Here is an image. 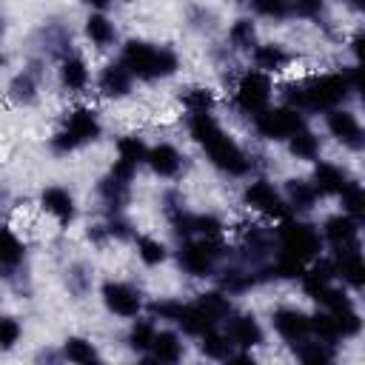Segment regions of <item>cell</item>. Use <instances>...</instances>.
Instances as JSON below:
<instances>
[{
	"instance_id": "obj_1",
	"label": "cell",
	"mask_w": 365,
	"mask_h": 365,
	"mask_svg": "<svg viewBox=\"0 0 365 365\" xmlns=\"http://www.w3.org/2000/svg\"><path fill=\"white\" fill-rule=\"evenodd\" d=\"M354 88H351V83H348L345 74H322V77H314L308 83L291 86L288 94H285V100L297 111H331Z\"/></svg>"
},
{
	"instance_id": "obj_2",
	"label": "cell",
	"mask_w": 365,
	"mask_h": 365,
	"mask_svg": "<svg viewBox=\"0 0 365 365\" xmlns=\"http://www.w3.org/2000/svg\"><path fill=\"white\" fill-rule=\"evenodd\" d=\"M120 63L131 71V77L140 80H157L177 71V54L168 48H157L145 40H128Z\"/></svg>"
},
{
	"instance_id": "obj_3",
	"label": "cell",
	"mask_w": 365,
	"mask_h": 365,
	"mask_svg": "<svg viewBox=\"0 0 365 365\" xmlns=\"http://www.w3.org/2000/svg\"><path fill=\"white\" fill-rule=\"evenodd\" d=\"M100 137V120H97V111L94 108H74L63 125V131H57L51 137V148L66 154V151H74L86 143H94Z\"/></svg>"
},
{
	"instance_id": "obj_4",
	"label": "cell",
	"mask_w": 365,
	"mask_h": 365,
	"mask_svg": "<svg viewBox=\"0 0 365 365\" xmlns=\"http://www.w3.org/2000/svg\"><path fill=\"white\" fill-rule=\"evenodd\" d=\"M202 148L208 151L211 163H214L220 171H225V174L242 177V174L251 168V160L245 157V151H242V148L234 143V137L225 134L222 128H217V131L202 143Z\"/></svg>"
},
{
	"instance_id": "obj_5",
	"label": "cell",
	"mask_w": 365,
	"mask_h": 365,
	"mask_svg": "<svg viewBox=\"0 0 365 365\" xmlns=\"http://www.w3.org/2000/svg\"><path fill=\"white\" fill-rule=\"evenodd\" d=\"M254 125H257L259 137H265V140H288L291 134L305 128V117H302V111H297L291 106L262 108L259 114H254Z\"/></svg>"
},
{
	"instance_id": "obj_6",
	"label": "cell",
	"mask_w": 365,
	"mask_h": 365,
	"mask_svg": "<svg viewBox=\"0 0 365 365\" xmlns=\"http://www.w3.org/2000/svg\"><path fill=\"white\" fill-rule=\"evenodd\" d=\"M277 237H279L282 251L291 254V257H297V259H302V262H308V259H314V257L319 254V234H317L308 222L285 220V222L279 225Z\"/></svg>"
},
{
	"instance_id": "obj_7",
	"label": "cell",
	"mask_w": 365,
	"mask_h": 365,
	"mask_svg": "<svg viewBox=\"0 0 365 365\" xmlns=\"http://www.w3.org/2000/svg\"><path fill=\"white\" fill-rule=\"evenodd\" d=\"M222 254V245L217 242V237H202L194 242H182L180 248V265L191 274V277H208L214 268V259Z\"/></svg>"
},
{
	"instance_id": "obj_8",
	"label": "cell",
	"mask_w": 365,
	"mask_h": 365,
	"mask_svg": "<svg viewBox=\"0 0 365 365\" xmlns=\"http://www.w3.org/2000/svg\"><path fill=\"white\" fill-rule=\"evenodd\" d=\"M237 106L248 114H259L262 108H268V100H271V80L268 74L262 71H245L242 80L237 83Z\"/></svg>"
},
{
	"instance_id": "obj_9",
	"label": "cell",
	"mask_w": 365,
	"mask_h": 365,
	"mask_svg": "<svg viewBox=\"0 0 365 365\" xmlns=\"http://www.w3.org/2000/svg\"><path fill=\"white\" fill-rule=\"evenodd\" d=\"M242 200H245V205H248L251 211H259V214H265V217H285V200L279 197V191H277L268 180L251 182V185L245 188Z\"/></svg>"
},
{
	"instance_id": "obj_10",
	"label": "cell",
	"mask_w": 365,
	"mask_h": 365,
	"mask_svg": "<svg viewBox=\"0 0 365 365\" xmlns=\"http://www.w3.org/2000/svg\"><path fill=\"white\" fill-rule=\"evenodd\" d=\"M103 302L117 317H137L140 314V305H143L137 288H131L125 282H114V279L103 285Z\"/></svg>"
},
{
	"instance_id": "obj_11",
	"label": "cell",
	"mask_w": 365,
	"mask_h": 365,
	"mask_svg": "<svg viewBox=\"0 0 365 365\" xmlns=\"http://www.w3.org/2000/svg\"><path fill=\"white\" fill-rule=\"evenodd\" d=\"M328 131H331V137H336L348 148H359L362 145V125L345 108H331L328 111Z\"/></svg>"
},
{
	"instance_id": "obj_12",
	"label": "cell",
	"mask_w": 365,
	"mask_h": 365,
	"mask_svg": "<svg viewBox=\"0 0 365 365\" xmlns=\"http://www.w3.org/2000/svg\"><path fill=\"white\" fill-rule=\"evenodd\" d=\"M271 322H274V331L282 339H288V342H299V339H305L311 334V317H305L297 308H279V311H274Z\"/></svg>"
},
{
	"instance_id": "obj_13",
	"label": "cell",
	"mask_w": 365,
	"mask_h": 365,
	"mask_svg": "<svg viewBox=\"0 0 365 365\" xmlns=\"http://www.w3.org/2000/svg\"><path fill=\"white\" fill-rule=\"evenodd\" d=\"M334 268H336V274H339L351 288H362V285H365V262H362V254L356 251V245L336 248Z\"/></svg>"
},
{
	"instance_id": "obj_14",
	"label": "cell",
	"mask_w": 365,
	"mask_h": 365,
	"mask_svg": "<svg viewBox=\"0 0 365 365\" xmlns=\"http://www.w3.org/2000/svg\"><path fill=\"white\" fill-rule=\"evenodd\" d=\"M40 205H43V211L51 214L60 225H68V222L74 220V197H71L66 188H57V185L46 188V191L40 194Z\"/></svg>"
},
{
	"instance_id": "obj_15",
	"label": "cell",
	"mask_w": 365,
	"mask_h": 365,
	"mask_svg": "<svg viewBox=\"0 0 365 365\" xmlns=\"http://www.w3.org/2000/svg\"><path fill=\"white\" fill-rule=\"evenodd\" d=\"M228 339H231L237 348L251 351L254 345L262 342V328H259V322H257L251 314H240V317H231V319H228Z\"/></svg>"
},
{
	"instance_id": "obj_16",
	"label": "cell",
	"mask_w": 365,
	"mask_h": 365,
	"mask_svg": "<svg viewBox=\"0 0 365 365\" xmlns=\"http://www.w3.org/2000/svg\"><path fill=\"white\" fill-rule=\"evenodd\" d=\"M322 234H325V240H328L334 248L354 245V242H356V220H354L351 214H334V217L325 220Z\"/></svg>"
},
{
	"instance_id": "obj_17",
	"label": "cell",
	"mask_w": 365,
	"mask_h": 365,
	"mask_svg": "<svg viewBox=\"0 0 365 365\" xmlns=\"http://www.w3.org/2000/svg\"><path fill=\"white\" fill-rule=\"evenodd\" d=\"M145 163L151 165V171H154L157 177H174V174L180 171V165H182V157H180V151H177L174 145L160 143V145L148 148Z\"/></svg>"
},
{
	"instance_id": "obj_18",
	"label": "cell",
	"mask_w": 365,
	"mask_h": 365,
	"mask_svg": "<svg viewBox=\"0 0 365 365\" xmlns=\"http://www.w3.org/2000/svg\"><path fill=\"white\" fill-rule=\"evenodd\" d=\"M131 71L123 63H108L100 74V91L106 97H125L131 91Z\"/></svg>"
},
{
	"instance_id": "obj_19",
	"label": "cell",
	"mask_w": 365,
	"mask_h": 365,
	"mask_svg": "<svg viewBox=\"0 0 365 365\" xmlns=\"http://www.w3.org/2000/svg\"><path fill=\"white\" fill-rule=\"evenodd\" d=\"M171 322H177V325H180L185 334H191V336H202L205 331H211V328L217 325V322H214L202 308H197V305H180Z\"/></svg>"
},
{
	"instance_id": "obj_20",
	"label": "cell",
	"mask_w": 365,
	"mask_h": 365,
	"mask_svg": "<svg viewBox=\"0 0 365 365\" xmlns=\"http://www.w3.org/2000/svg\"><path fill=\"white\" fill-rule=\"evenodd\" d=\"M23 242L17 240V234L11 228H0V274L3 277H11V271L23 262Z\"/></svg>"
},
{
	"instance_id": "obj_21",
	"label": "cell",
	"mask_w": 365,
	"mask_h": 365,
	"mask_svg": "<svg viewBox=\"0 0 365 365\" xmlns=\"http://www.w3.org/2000/svg\"><path fill=\"white\" fill-rule=\"evenodd\" d=\"M345 182H348V177L342 168H336L334 163H317L314 182H311L317 188V194H339Z\"/></svg>"
},
{
	"instance_id": "obj_22",
	"label": "cell",
	"mask_w": 365,
	"mask_h": 365,
	"mask_svg": "<svg viewBox=\"0 0 365 365\" xmlns=\"http://www.w3.org/2000/svg\"><path fill=\"white\" fill-rule=\"evenodd\" d=\"M299 277H302V288H305L311 297H317V291H322L325 285H331V279L336 277V268H334L331 259H319V262H314L308 271H302Z\"/></svg>"
},
{
	"instance_id": "obj_23",
	"label": "cell",
	"mask_w": 365,
	"mask_h": 365,
	"mask_svg": "<svg viewBox=\"0 0 365 365\" xmlns=\"http://www.w3.org/2000/svg\"><path fill=\"white\" fill-rule=\"evenodd\" d=\"M254 63L262 74L268 71H282L285 63H288V51L277 43H268V46H254Z\"/></svg>"
},
{
	"instance_id": "obj_24",
	"label": "cell",
	"mask_w": 365,
	"mask_h": 365,
	"mask_svg": "<svg viewBox=\"0 0 365 365\" xmlns=\"http://www.w3.org/2000/svg\"><path fill=\"white\" fill-rule=\"evenodd\" d=\"M151 351H154L157 362H177L182 356V339L174 331H160V334H154Z\"/></svg>"
},
{
	"instance_id": "obj_25",
	"label": "cell",
	"mask_w": 365,
	"mask_h": 365,
	"mask_svg": "<svg viewBox=\"0 0 365 365\" xmlns=\"http://www.w3.org/2000/svg\"><path fill=\"white\" fill-rule=\"evenodd\" d=\"M86 34H88V40H91L97 48H108V46L114 43V37H117L114 23H111L106 14H91V17L86 20Z\"/></svg>"
},
{
	"instance_id": "obj_26",
	"label": "cell",
	"mask_w": 365,
	"mask_h": 365,
	"mask_svg": "<svg viewBox=\"0 0 365 365\" xmlns=\"http://www.w3.org/2000/svg\"><path fill=\"white\" fill-rule=\"evenodd\" d=\"M60 83H63L68 91L86 88V83H88V68H86V63H83L80 57H66V60L60 63Z\"/></svg>"
},
{
	"instance_id": "obj_27",
	"label": "cell",
	"mask_w": 365,
	"mask_h": 365,
	"mask_svg": "<svg viewBox=\"0 0 365 365\" xmlns=\"http://www.w3.org/2000/svg\"><path fill=\"white\" fill-rule=\"evenodd\" d=\"M285 191H288L291 208H297V211H308L317 202V188L311 182H305V180H288L285 182Z\"/></svg>"
},
{
	"instance_id": "obj_28",
	"label": "cell",
	"mask_w": 365,
	"mask_h": 365,
	"mask_svg": "<svg viewBox=\"0 0 365 365\" xmlns=\"http://www.w3.org/2000/svg\"><path fill=\"white\" fill-rule=\"evenodd\" d=\"M288 148L299 160H314L319 154V137H314L308 128H299L297 134L288 137Z\"/></svg>"
},
{
	"instance_id": "obj_29",
	"label": "cell",
	"mask_w": 365,
	"mask_h": 365,
	"mask_svg": "<svg viewBox=\"0 0 365 365\" xmlns=\"http://www.w3.org/2000/svg\"><path fill=\"white\" fill-rule=\"evenodd\" d=\"M194 305H197V308H202L214 322H220V319H225V317L231 314V302H228V297H225V294H220V291L200 294Z\"/></svg>"
},
{
	"instance_id": "obj_30",
	"label": "cell",
	"mask_w": 365,
	"mask_h": 365,
	"mask_svg": "<svg viewBox=\"0 0 365 365\" xmlns=\"http://www.w3.org/2000/svg\"><path fill=\"white\" fill-rule=\"evenodd\" d=\"M231 348H234V342L228 339V334H217L214 328L202 334L200 351H202L205 356H211V359H228V356H231Z\"/></svg>"
},
{
	"instance_id": "obj_31",
	"label": "cell",
	"mask_w": 365,
	"mask_h": 365,
	"mask_svg": "<svg viewBox=\"0 0 365 365\" xmlns=\"http://www.w3.org/2000/svg\"><path fill=\"white\" fill-rule=\"evenodd\" d=\"M299 342H302V339H299ZM297 359L305 362V365H325V362L334 359L331 342H322V339H317V342H302V345L297 348Z\"/></svg>"
},
{
	"instance_id": "obj_32",
	"label": "cell",
	"mask_w": 365,
	"mask_h": 365,
	"mask_svg": "<svg viewBox=\"0 0 365 365\" xmlns=\"http://www.w3.org/2000/svg\"><path fill=\"white\" fill-rule=\"evenodd\" d=\"M100 194L111 208H123L128 200V180H120L114 174H108L106 180H100Z\"/></svg>"
},
{
	"instance_id": "obj_33",
	"label": "cell",
	"mask_w": 365,
	"mask_h": 365,
	"mask_svg": "<svg viewBox=\"0 0 365 365\" xmlns=\"http://www.w3.org/2000/svg\"><path fill=\"white\" fill-rule=\"evenodd\" d=\"M331 319H334V328H336V336H356L359 328H362V319L359 314L354 311V305H345V308H336V311H328Z\"/></svg>"
},
{
	"instance_id": "obj_34",
	"label": "cell",
	"mask_w": 365,
	"mask_h": 365,
	"mask_svg": "<svg viewBox=\"0 0 365 365\" xmlns=\"http://www.w3.org/2000/svg\"><path fill=\"white\" fill-rule=\"evenodd\" d=\"M339 197H342L345 214H351L354 220H359V217L365 214V194H362V185H359L356 180H348V182L342 185Z\"/></svg>"
},
{
	"instance_id": "obj_35",
	"label": "cell",
	"mask_w": 365,
	"mask_h": 365,
	"mask_svg": "<svg viewBox=\"0 0 365 365\" xmlns=\"http://www.w3.org/2000/svg\"><path fill=\"white\" fill-rule=\"evenodd\" d=\"M145 154H148V148H145V143L140 140V137H123L120 143H117V157H120V163H128V165H140V163H145Z\"/></svg>"
},
{
	"instance_id": "obj_36",
	"label": "cell",
	"mask_w": 365,
	"mask_h": 365,
	"mask_svg": "<svg viewBox=\"0 0 365 365\" xmlns=\"http://www.w3.org/2000/svg\"><path fill=\"white\" fill-rule=\"evenodd\" d=\"M154 325L148 322V319H137L134 325H131V331H128V345L137 351V354H145V351H151V342H154Z\"/></svg>"
},
{
	"instance_id": "obj_37",
	"label": "cell",
	"mask_w": 365,
	"mask_h": 365,
	"mask_svg": "<svg viewBox=\"0 0 365 365\" xmlns=\"http://www.w3.org/2000/svg\"><path fill=\"white\" fill-rule=\"evenodd\" d=\"M63 354H66V359H71V362H94L97 359V351H94V345L88 342V339H83V336H68L66 339V345H63Z\"/></svg>"
},
{
	"instance_id": "obj_38",
	"label": "cell",
	"mask_w": 365,
	"mask_h": 365,
	"mask_svg": "<svg viewBox=\"0 0 365 365\" xmlns=\"http://www.w3.org/2000/svg\"><path fill=\"white\" fill-rule=\"evenodd\" d=\"M34 91H37L34 74H29V71L17 74V77L11 80V86H9V94H11V100H14L17 106H29V103L34 100Z\"/></svg>"
},
{
	"instance_id": "obj_39",
	"label": "cell",
	"mask_w": 365,
	"mask_h": 365,
	"mask_svg": "<svg viewBox=\"0 0 365 365\" xmlns=\"http://www.w3.org/2000/svg\"><path fill=\"white\" fill-rule=\"evenodd\" d=\"M228 37H231V43H234L237 48H242V51H254V46H257V29H254L251 20H237V23L231 26Z\"/></svg>"
},
{
	"instance_id": "obj_40",
	"label": "cell",
	"mask_w": 365,
	"mask_h": 365,
	"mask_svg": "<svg viewBox=\"0 0 365 365\" xmlns=\"http://www.w3.org/2000/svg\"><path fill=\"white\" fill-rule=\"evenodd\" d=\"M137 254H140V259H143L145 265H160V262L168 257L165 245H163L160 240H154V237H140V240H137Z\"/></svg>"
},
{
	"instance_id": "obj_41",
	"label": "cell",
	"mask_w": 365,
	"mask_h": 365,
	"mask_svg": "<svg viewBox=\"0 0 365 365\" xmlns=\"http://www.w3.org/2000/svg\"><path fill=\"white\" fill-rule=\"evenodd\" d=\"M182 106L197 114V111H211L214 108V91L208 88H185L182 91Z\"/></svg>"
},
{
	"instance_id": "obj_42",
	"label": "cell",
	"mask_w": 365,
	"mask_h": 365,
	"mask_svg": "<svg viewBox=\"0 0 365 365\" xmlns=\"http://www.w3.org/2000/svg\"><path fill=\"white\" fill-rule=\"evenodd\" d=\"M271 271H274V277H282V279H297V277L305 271V262L282 251V254L277 257V262H274V268H271Z\"/></svg>"
},
{
	"instance_id": "obj_43",
	"label": "cell",
	"mask_w": 365,
	"mask_h": 365,
	"mask_svg": "<svg viewBox=\"0 0 365 365\" xmlns=\"http://www.w3.org/2000/svg\"><path fill=\"white\" fill-rule=\"evenodd\" d=\"M311 334H317V339H322V342H336V339H339L331 314H317V317H311Z\"/></svg>"
},
{
	"instance_id": "obj_44",
	"label": "cell",
	"mask_w": 365,
	"mask_h": 365,
	"mask_svg": "<svg viewBox=\"0 0 365 365\" xmlns=\"http://www.w3.org/2000/svg\"><path fill=\"white\" fill-rule=\"evenodd\" d=\"M17 339H20V322L11 317H0V348L9 351L14 348Z\"/></svg>"
},
{
	"instance_id": "obj_45",
	"label": "cell",
	"mask_w": 365,
	"mask_h": 365,
	"mask_svg": "<svg viewBox=\"0 0 365 365\" xmlns=\"http://www.w3.org/2000/svg\"><path fill=\"white\" fill-rule=\"evenodd\" d=\"M254 3H257V11L262 17H271V20H282V17L291 14L288 11V0H254Z\"/></svg>"
},
{
	"instance_id": "obj_46",
	"label": "cell",
	"mask_w": 365,
	"mask_h": 365,
	"mask_svg": "<svg viewBox=\"0 0 365 365\" xmlns=\"http://www.w3.org/2000/svg\"><path fill=\"white\" fill-rule=\"evenodd\" d=\"M325 0H288V11L297 17H317L322 11Z\"/></svg>"
},
{
	"instance_id": "obj_47",
	"label": "cell",
	"mask_w": 365,
	"mask_h": 365,
	"mask_svg": "<svg viewBox=\"0 0 365 365\" xmlns=\"http://www.w3.org/2000/svg\"><path fill=\"white\" fill-rule=\"evenodd\" d=\"M351 48H354V54H356V60H359V54H362V31L354 37V43H351Z\"/></svg>"
},
{
	"instance_id": "obj_48",
	"label": "cell",
	"mask_w": 365,
	"mask_h": 365,
	"mask_svg": "<svg viewBox=\"0 0 365 365\" xmlns=\"http://www.w3.org/2000/svg\"><path fill=\"white\" fill-rule=\"evenodd\" d=\"M83 3H88V6H94V9H106V6H108V0H83Z\"/></svg>"
},
{
	"instance_id": "obj_49",
	"label": "cell",
	"mask_w": 365,
	"mask_h": 365,
	"mask_svg": "<svg viewBox=\"0 0 365 365\" xmlns=\"http://www.w3.org/2000/svg\"><path fill=\"white\" fill-rule=\"evenodd\" d=\"M0 66H3V51H0Z\"/></svg>"
},
{
	"instance_id": "obj_50",
	"label": "cell",
	"mask_w": 365,
	"mask_h": 365,
	"mask_svg": "<svg viewBox=\"0 0 365 365\" xmlns=\"http://www.w3.org/2000/svg\"><path fill=\"white\" fill-rule=\"evenodd\" d=\"M0 31H3V23H0Z\"/></svg>"
}]
</instances>
